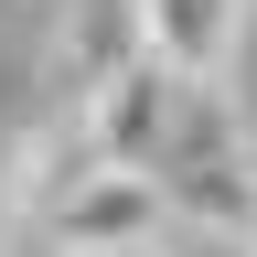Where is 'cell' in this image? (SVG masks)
<instances>
[{
    "instance_id": "7a4b0ae2",
    "label": "cell",
    "mask_w": 257,
    "mask_h": 257,
    "mask_svg": "<svg viewBox=\"0 0 257 257\" xmlns=\"http://www.w3.org/2000/svg\"><path fill=\"white\" fill-rule=\"evenodd\" d=\"M193 75H172V64H118L107 86H96V107H86V150L96 161H140V172H161L182 140H193Z\"/></svg>"
},
{
    "instance_id": "3957f363",
    "label": "cell",
    "mask_w": 257,
    "mask_h": 257,
    "mask_svg": "<svg viewBox=\"0 0 257 257\" xmlns=\"http://www.w3.org/2000/svg\"><path fill=\"white\" fill-rule=\"evenodd\" d=\"M236 32H246V0H140V54L172 64V75H193V86L225 75Z\"/></svg>"
},
{
    "instance_id": "6da1fadb",
    "label": "cell",
    "mask_w": 257,
    "mask_h": 257,
    "mask_svg": "<svg viewBox=\"0 0 257 257\" xmlns=\"http://www.w3.org/2000/svg\"><path fill=\"white\" fill-rule=\"evenodd\" d=\"M172 236V182L140 161H75V182L54 193V257H128Z\"/></svg>"
},
{
    "instance_id": "277c9868",
    "label": "cell",
    "mask_w": 257,
    "mask_h": 257,
    "mask_svg": "<svg viewBox=\"0 0 257 257\" xmlns=\"http://www.w3.org/2000/svg\"><path fill=\"white\" fill-rule=\"evenodd\" d=\"M128 257H161V246H128Z\"/></svg>"
}]
</instances>
